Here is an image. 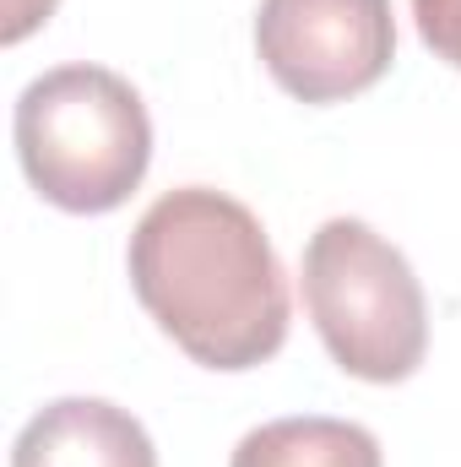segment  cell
<instances>
[{
    "mask_svg": "<svg viewBox=\"0 0 461 467\" xmlns=\"http://www.w3.org/2000/svg\"><path fill=\"white\" fill-rule=\"evenodd\" d=\"M130 288L174 348L255 369L288 343V272L261 218L212 185L158 196L130 234Z\"/></svg>",
    "mask_w": 461,
    "mask_h": 467,
    "instance_id": "cell-1",
    "label": "cell"
},
{
    "mask_svg": "<svg viewBox=\"0 0 461 467\" xmlns=\"http://www.w3.org/2000/svg\"><path fill=\"white\" fill-rule=\"evenodd\" d=\"M16 158L27 185L60 213H115L152 163V119L141 93L104 66H55L16 99Z\"/></svg>",
    "mask_w": 461,
    "mask_h": 467,
    "instance_id": "cell-2",
    "label": "cell"
},
{
    "mask_svg": "<svg viewBox=\"0 0 461 467\" xmlns=\"http://www.w3.org/2000/svg\"><path fill=\"white\" fill-rule=\"evenodd\" d=\"M304 310L353 380L396 386L429 353V305L407 255L358 218H326L304 244Z\"/></svg>",
    "mask_w": 461,
    "mask_h": 467,
    "instance_id": "cell-3",
    "label": "cell"
},
{
    "mask_svg": "<svg viewBox=\"0 0 461 467\" xmlns=\"http://www.w3.org/2000/svg\"><path fill=\"white\" fill-rule=\"evenodd\" d=\"M255 55L299 104L358 99L396 60L391 0H261Z\"/></svg>",
    "mask_w": 461,
    "mask_h": 467,
    "instance_id": "cell-4",
    "label": "cell"
},
{
    "mask_svg": "<svg viewBox=\"0 0 461 467\" xmlns=\"http://www.w3.org/2000/svg\"><path fill=\"white\" fill-rule=\"evenodd\" d=\"M11 467H158V451L125 408L104 397H60L27 419Z\"/></svg>",
    "mask_w": 461,
    "mask_h": 467,
    "instance_id": "cell-5",
    "label": "cell"
},
{
    "mask_svg": "<svg viewBox=\"0 0 461 467\" xmlns=\"http://www.w3.org/2000/svg\"><path fill=\"white\" fill-rule=\"evenodd\" d=\"M229 467H385L380 441L347 419H271L233 446Z\"/></svg>",
    "mask_w": 461,
    "mask_h": 467,
    "instance_id": "cell-6",
    "label": "cell"
},
{
    "mask_svg": "<svg viewBox=\"0 0 461 467\" xmlns=\"http://www.w3.org/2000/svg\"><path fill=\"white\" fill-rule=\"evenodd\" d=\"M413 22H418L424 44L461 71V0H413Z\"/></svg>",
    "mask_w": 461,
    "mask_h": 467,
    "instance_id": "cell-7",
    "label": "cell"
},
{
    "mask_svg": "<svg viewBox=\"0 0 461 467\" xmlns=\"http://www.w3.org/2000/svg\"><path fill=\"white\" fill-rule=\"evenodd\" d=\"M60 0H0V44H22L27 33H38L55 16Z\"/></svg>",
    "mask_w": 461,
    "mask_h": 467,
    "instance_id": "cell-8",
    "label": "cell"
}]
</instances>
